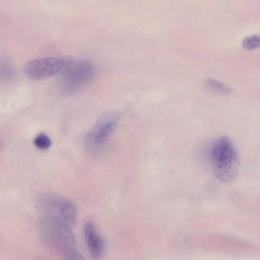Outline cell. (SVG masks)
<instances>
[{"mask_svg": "<svg viewBox=\"0 0 260 260\" xmlns=\"http://www.w3.org/2000/svg\"><path fill=\"white\" fill-rule=\"evenodd\" d=\"M210 156L214 173L219 180L228 182L234 179L239 170V158L228 138L220 137L214 142Z\"/></svg>", "mask_w": 260, "mask_h": 260, "instance_id": "cell-1", "label": "cell"}, {"mask_svg": "<svg viewBox=\"0 0 260 260\" xmlns=\"http://www.w3.org/2000/svg\"><path fill=\"white\" fill-rule=\"evenodd\" d=\"M41 225L44 239L51 248L67 259H84L70 227L44 219Z\"/></svg>", "mask_w": 260, "mask_h": 260, "instance_id": "cell-2", "label": "cell"}, {"mask_svg": "<svg viewBox=\"0 0 260 260\" xmlns=\"http://www.w3.org/2000/svg\"><path fill=\"white\" fill-rule=\"evenodd\" d=\"M62 60V67L58 74L59 83L63 90H77L93 79L95 70L90 62L73 57Z\"/></svg>", "mask_w": 260, "mask_h": 260, "instance_id": "cell-3", "label": "cell"}, {"mask_svg": "<svg viewBox=\"0 0 260 260\" xmlns=\"http://www.w3.org/2000/svg\"><path fill=\"white\" fill-rule=\"evenodd\" d=\"M39 208L43 218L56 222L71 228L75 224L77 210L69 199L54 193H45L41 196Z\"/></svg>", "mask_w": 260, "mask_h": 260, "instance_id": "cell-4", "label": "cell"}, {"mask_svg": "<svg viewBox=\"0 0 260 260\" xmlns=\"http://www.w3.org/2000/svg\"><path fill=\"white\" fill-rule=\"evenodd\" d=\"M119 115L116 112L106 113L101 116L89 131L85 145L90 150L100 148L107 141L116 127Z\"/></svg>", "mask_w": 260, "mask_h": 260, "instance_id": "cell-5", "label": "cell"}, {"mask_svg": "<svg viewBox=\"0 0 260 260\" xmlns=\"http://www.w3.org/2000/svg\"><path fill=\"white\" fill-rule=\"evenodd\" d=\"M62 64V58L42 57L28 61L25 65L24 71L29 78L40 80L58 74Z\"/></svg>", "mask_w": 260, "mask_h": 260, "instance_id": "cell-6", "label": "cell"}, {"mask_svg": "<svg viewBox=\"0 0 260 260\" xmlns=\"http://www.w3.org/2000/svg\"><path fill=\"white\" fill-rule=\"evenodd\" d=\"M84 234L87 247L91 257L94 258L101 257L105 251V244L92 222L87 221L85 223Z\"/></svg>", "mask_w": 260, "mask_h": 260, "instance_id": "cell-7", "label": "cell"}, {"mask_svg": "<svg viewBox=\"0 0 260 260\" xmlns=\"http://www.w3.org/2000/svg\"><path fill=\"white\" fill-rule=\"evenodd\" d=\"M205 84L210 89L218 93H229L231 92L230 87L216 79L207 78L205 81Z\"/></svg>", "mask_w": 260, "mask_h": 260, "instance_id": "cell-8", "label": "cell"}, {"mask_svg": "<svg viewBox=\"0 0 260 260\" xmlns=\"http://www.w3.org/2000/svg\"><path fill=\"white\" fill-rule=\"evenodd\" d=\"M242 47L248 50H254L260 47V36L252 35L246 37L242 42Z\"/></svg>", "mask_w": 260, "mask_h": 260, "instance_id": "cell-9", "label": "cell"}, {"mask_svg": "<svg viewBox=\"0 0 260 260\" xmlns=\"http://www.w3.org/2000/svg\"><path fill=\"white\" fill-rule=\"evenodd\" d=\"M33 142L36 147L42 150L48 149L52 144L50 138L44 133L38 135L35 138Z\"/></svg>", "mask_w": 260, "mask_h": 260, "instance_id": "cell-10", "label": "cell"}, {"mask_svg": "<svg viewBox=\"0 0 260 260\" xmlns=\"http://www.w3.org/2000/svg\"><path fill=\"white\" fill-rule=\"evenodd\" d=\"M11 66L9 64H4L2 67L1 69V76L4 77V79H9L13 74V70Z\"/></svg>", "mask_w": 260, "mask_h": 260, "instance_id": "cell-11", "label": "cell"}]
</instances>
